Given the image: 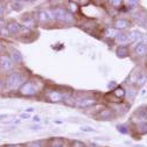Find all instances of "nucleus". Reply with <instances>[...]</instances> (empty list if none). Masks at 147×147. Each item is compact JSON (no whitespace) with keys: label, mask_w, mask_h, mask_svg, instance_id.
<instances>
[{"label":"nucleus","mask_w":147,"mask_h":147,"mask_svg":"<svg viewBox=\"0 0 147 147\" xmlns=\"http://www.w3.org/2000/svg\"><path fill=\"white\" fill-rule=\"evenodd\" d=\"M22 85V76L19 72L9 74L6 78V86L8 89H18Z\"/></svg>","instance_id":"nucleus-1"},{"label":"nucleus","mask_w":147,"mask_h":147,"mask_svg":"<svg viewBox=\"0 0 147 147\" xmlns=\"http://www.w3.org/2000/svg\"><path fill=\"white\" fill-rule=\"evenodd\" d=\"M54 19H57L60 21H64V22H72L74 21V16L71 13L67 12L63 8H55L51 11Z\"/></svg>","instance_id":"nucleus-2"},{"label":"nucleus","mask_w":147,"mask_h":147,"mask_svg":"<svg viewBox=\"0 0 147 147\" xmlns=\"http://www.w3.org/2000/svg\"><path fill=\"white\" fill-rule=\"evenodd\" d=\"M38 86H36V83L34 82H26L21 85L20 88V94L24 96H33L35 94H38Z\"/></svg>","instance_id":"nucleus-3"},{"label":"nucleus","mask_w":147,"mask_h":147,"mask_svg":"<svg viewBox=\"0 0 147 147\" xmlns=\"http://www.w3.org/2000/svg\"><path fill=\"white\" fill-rule=\"evenodd\" d=\"M14 65V62L11 60L9 56L7 55H0V67L4 70H11Z\"/></svg>","instance_id":"nucleus-4"},{"label":"nucleus","mask_w":147,"mask_h":147,"mask_svg":"<svg viewBox=\"0 0 147 147\" xmlns=\"http://www.w3.org/2000/svg\"><path fill=\"white\" fill-rule=\"evenodd\" d=\"M48 98L53 103H57V102L63 100L65 98V96L62 92H59V91H50V92L48 94Z\"/></svg>","instance_id":"nucleus-5"},{"label":"nucleus","mask_w":147,"mask_h":147,"mask_svg":"<svg viewBox=\"0 0 147 147\" xmlns=\"http://www.w3.org/2000/svg\"><path fill=\"white\" fill-rule=\"evenodd\" d=\"M112 117H113V112H112L111 109H104L97 115V118L99 120H107V119L112 118Z\"/></svg>","instance_id":"nucleus-6"},{"label":"nucleus","mask_w":147,"mask_h":147,"mask_svg":"<svg viewBox=\"0 0 147 147\" xmlns=\"http://www.w3.org/2000/svg\"><path fill=\"white\" fill-rule=\"evenodd\" d=\"M96 104V100L92 99V98H84V99H80V100H76L75 105L78 106V107H89L91 105Z\"/></svg>","instance_id":"nucleus-7"},{"label":"nucleus","mask_w":147,"mask_h":147,"mask_svg":"<svg viewBox=\"0 0 147 147\" xmlns=\"http://www.w3.org/2000/svg\"><path fill=\"white\" fill-rule=\"evenodd\" d=\"M134 53H136L137 56H145V55L147 54V46H146V43H144V42L138 43L136 46V48H134Z\"/></svg>","instance_id":"nucleus-8"},{"label":"nucleus","mask_w":147,"mask_h":147,"mask_svg":"<svg viewBox=\"0 0 147 147\" xmlns=\"http://www.w3.org/2000/svg\"><path fill=\"white\" fill-rule=\"evenodd\" d=\"M7 28L9 30L11 34H18V33H20L21 32V26L15 22V21H11L8 25H7Z\"/></svg>","instance_id":"nucleus-9"},{"label":"nucleus","mask_w":147,"mask_h":147,"mask_svg":"<svg viewBox=\"0 0 147 147\" xmlns=\"http://www.w3.org/2000/svg\"><path fill=\"white\" fill-rule=\"evenodd\" d=\"M128 26H130V22H128L127 20H125V19H118L115 22V29H117V30L118 29H125Z\"/></svg>","instance_id":"nucleus-10"},{"label":"nucleus","mask_w":147,"mask_h":147,"mask_svg":"<svg viewBox=\"0 0 147 147\" xmlns=\"http://www.w3.org/2000/svg\"><path fill=\"white\" fill-rule=\"evenodd\" d=\"M116 41L120 45H125L127 42H130L128 40V34H124V33H119L117 36H116Z\"/></svg>","instance_id":"nucleus-11"},{"label":"nucleus","mask_w":147,"mask_h":147,"mask_svg":"<svg viewBox=\"0 0 147 147\" xmlns=\"http://www.w3.org/2000/svg\"><path fill=\"white\" fill-rule=\"evenodd\" d=\"M11 60H12L14 63H20V62L22 61V55L20 54V51L13 50L12 54H11Z\"/></svg>","instance_id":"nucleus-12"},{"label":"nucleus","mask_w":147,"mask_h":147,"mask_svg":"<svg viewBox=\"0 0 147 147\" xmlns=\"http://www.w3.org/2000/svg\"><path fill=\"white\" fill-rule=\"evenodd\" d=\"M128 54H130V51H128V48L125 47V46H120L117 49V55H118L119 57H126V56H128Z\"/></svg>","instance_id":"nucleus-13"},{"label":"nucleus","mask_w":147,"mask_h":147,"mask_svg":"<svg viewBox=\"0 0 147 147\" xmlns=\"http://www.w3.org/2000/svg\"><path fill=\"white\" fill-rule=\"evenodd\" d=\"M38 19H39V21H40V22H46V21H48V20L50 19V16H49L48 12L40 11V12L38 13Z\"/></svg>","instance_id":"nucleus-14"},{"label":"nucleus","mask_w":147,"mask_h":147,"mask_svg":"<svg viewBox=\"0 0 147 147\" xmlns=\"http://www.w3.org/2000/svg\"><path fill=\"white\" fill-rule=\"evenodd\" d=\"M112 95L116 96V98L120 99V98H123V97L125 96V90H124L121 86H118V88H116V89L112 91Z\"/></svg>","instance_id":"nucleus-15"},{"label":"nucleus","mask_w":147,"mask_h":147,"mask_svg":"<svg viewBox=\"0 0 147 147\" xmlns=\"http://www.w3.org/2000/svg\"><path fill=\"white\" fill-rule=\"evenodd\" d=\"M118 34H119L118 30L115 29V28H109V29H106V33H105V35L107 36V38H115V39H116V36Z\"/></svg>","instance_id":"nucleus-16"},{"label":"nucleus","mask_w":147,"mask_h":147,"mask_svg":"<svg viewBox=\"0 0 147 147\" xmlns=\"http://www.w3.org/2000/svg\"><path fill=\"white\" fill-rule=\"evenodd\" d=\"M137 131H138L140 134H146V133H147V123L137 125Z\"/></svg>","instance_id":"nucleus-17"},{"label":"nucleus","mask_w":147,"mask_h":147,"mask_svg":"<svg viewBox=\"0 0 147 147\" xmlns=\"http://www.w3.org/2000/svg\"><path fill=\"white\" fill-rule=\"evenodd\" d=\"M80 130H81L82 132H85V133L96 132V130H95V128H92L91 126H88V125H83V126H81V127H80Z\"/></svg>","instance_id":"nucleus-18"},{"label":"nucleus","mask_w":147,"mask_h":147,"mask_svg":"<svg viewBox=\"0 0 147 147\" xmlns=\"http://www.w3.org/2000/svg\"><path fill=\"white\" fill-rule=\"evenodd\" d=\"M9 34H11V33H9L7 26H6V27H5V26H0V35H1V36H8Z\"/></svg>","instance_id":"nucleus-19"},{"label":"nucleus","mask_w":147,"mask_h":147,"mask_svg":"<svg viewBox=\"0 0 147 147\" xmlns=\"http://www.w3.org/2000/svg\"><path fill=\"white\" fill-rule=\"evenodd\" d=\"M12 6H13V9L14 11H20L22 8V4L20 1H13L12 3Z\"/></svg>","instance_id":"nucleus-20"},{"label":"nucleus","mask_w":147,"mask_h":147,"mask_svg":"<svg viewBox=\"0 0 147 147\" xmlns=\"http://www.w3.org/2000/svg\"><path fill=\"white\" fill-rule=\"evenodd\" d=\"M27 147H42V146H41V144L39 141H34V142H28Z\"/></svg>","instance_id":"nucleus-21"},{"label":"nucleus","mask_w":147,"mask_h":147,"mask_svg":"<svg viewBox=\"0 0 147 147\" xmlns=\"http://www.w3.org/2000/svg\"><path fill=\"white\" fill-rule=\"evenodd\" d=\"M71 147H85V145L83 144V142H81V141H74L72 144H71Z\"/></svg>","instance_id":"nucleus-22"},{"label":"nucleus","mask_w":147,"mask_h":147,"mask_svg":"<svg viewBox=\"0 0 147 147\" xmlns=\"http://www.w3.org/2000/svg\"><path fill=\"white\" fill-rule=\"evenodd\" d=\"M69 8H70V11H72V12H76V11H77V6H76L75 3H70V4H69Z\"/></svg>","instance_id":"nucleus-23"},{"label":"nucleus","mask_w":147,"mask_h":147,"mask_svg":"<svg viewBox=\"0 0 147 147\" xmlns=\"http://www.w3.org/2000/svg\"><path fill=\"white\" fill-rule=\"evenodd\" d=\"M124 128H125V127H124L123 125H118V131H120V132H123V133H126L127 131L124 130Z\"/></svg>","instance_id":"nucleus-24"},{"label":"nucleus","mask_w":147,"mask_h":147,"mask_svg":"<svg viewBox=\"0 0 147 147\" xmlns=\"http://www.w3.org/2000/svg\"><path fill=\"white\" fill-rule=\"evenodd\" d=\"M9 116L7 115V113H4V115H0V120H4L5 118H8Z\"/></svg>","instance_id":"nucleus-25"},{"label":"nucleus","mask_w":147,"mask_h":147,"mask_svg":"<svg viewBox=\"0 0 147 147\" xmlns=\"http://www.w3.org/2000/svg\"><path fill=\"white\" fill-rule=\"evenodd\" d=\"M34 110H35L34 107H27V109H26V113H30V112L34 111Z\"/></svg>","instance_id":"nucleus-26"},{"label":"nucleus","mask_w":147,"mask_h":147,"mask_svg":"<svg viewBox=\"0 0 147 147\" xmlns=\"http://www.w3.org/2000/svg\"><path fill=\"white\" fill-rule=\"evenodd\" d=\"M111 4L113 6H120L121 5V1H111Z\"/></svg>","instance_id":"nucleus-27"},{"label":"nucleus","mask_w":147,"mask_h":147,"mask_svg":"<svg viewBox=\"0 0 147 147\" xmlns=\"http://www.w3.org/2000/svg\"><path fill=\"white\" fill-rule=\"evenodd\" d=\"M20 117H21L22 119H28V118H29V115H28V113H22Z\"/></svg>","instance_id":"nucleus-28"},{"label":"nucleus","mask_w":147,"mask_h":147,"mask_svg":"<svg viewBox=\"0 0 147 147\" xmlns=\"http://www.w3.org/2000/svg\"><path fill=\"white\" fill-rule=\"evenodd\" d=\"M32 120H33V121H36V123H39V121H40L41 119H40V117H38V116H35V117H34V118H33Z\"/></svg>","instance_id":"nucleus-29"},{"label":"nucleus","mask_w":147,"mask_h":147,"mask_svg":"<svg viewBox=\"0 0 147 147\" xmlns=\"http://www.w3.org/2000/svg\"><path fill=\"white\" fill-rule=\"evenodd\" d=\"M32 130H40V126H33Z\"/></svg>","instance_id":"nucleus-30"},{"label":"nucleus","mask_w":147,"mask_h":147,"mask_svg":"<svg viewBox=\"0 0 147 147\" xmlns=\"http://www.w3.org/2000/svg\"><path fill=\"white\" fill-rule=\"evenodd\" d=\"M115 84H116L115 82H112V83H109V85H107V86H109V88H112V86H113Z\"/></svg>","instance_id":"nucleus-31"},{"label":"nucleus","mask_w":147,"mask_h":147,"mask_svg":"<svg viewBox=\"0 0 147 147\" xmlns=\"http://www.w3.org/2000/svg\"><path fill=\"white\" fill-rule=\"evenodd\" d=\"M3 90V82H1V80H0V91Z\"/></svg>","instance_id":"nucleus-32"},{"label":"nucleus","mask_w":147,"mask_h":147,"mask_svg":"<svg viewBox=\"0 0 147 147\" xmlns=\"http://www.w3.org/2000/svg\"><path fill=\"white\" fill-rule=\"evenodd\" d=\"M7 147H16V146H7Z\"/></svg>","instance_id":"nucleus-33"},{"label":"nucleus","mask_w":147,"mask_h":147,"mask_svg":"<svg viewBox=\"0 0 147 147\" xmlns=\"http://www.w3.org/2000/svg\"><path fill=\"white\" fill-rule=\"evenodd\" d=\"M136 147H144V146H136Z\"/></svg>","instance_id":"nucleus-34"},{"label":"nucleus","mask_w":147,"mask_h":147,"mask_svg":"<svg viewBox=\"0 0 147 147\" xmlns=\"http://www.w3.org/2000/svg\"><path fill=\"white\" fill-rule=\"evenodd\" d=\"M57 147H64V146H57Z\"/></svg>","instance_id":"nucleus-35"}]
</instances>
